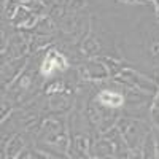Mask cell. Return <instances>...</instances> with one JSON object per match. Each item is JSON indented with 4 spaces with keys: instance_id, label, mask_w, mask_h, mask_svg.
Instances as JSON below:
<instances>
[{
    "instance_id": "obj_9",
    "label": "cell",
    "mask_w": 159,
    "mask_h": 159,
    "mask_svg": "<svg viewBox=\"0 0 159 159\" xmlns=\"http://www.w3.org/2000/svg\"><path fill=\"white\" fill-rule=\"evenodd\" d=\"M151 118H153V121L156 126H159V94L153 103V108H151Z\"/></svg>"
},
{
    "instance_id": "obj_4",
    "label": "cell",
    "mask_w": 159,
    "mask_h": 159,
    "mask_svg": "<svg viewBox=\"0 0 159 159\" xmlns=\"http://www.w3.org/2000/svg\"><path fill=\"white\" fill-rule=\"evenodd\" d=\"M97 102L102 103L103 107H108V108H119L123 107L124 103V96L121 92H116L111 89H103L97 94Z\"/></svg>"
},
{
    "instance_id": "obj_5",
    "label": "cell",
    "mask_w": 159,
    "mask_h": 159,
    "mask_svg": "<svg viewBox=\"0 0 159 159\" xmlns=\"http://www.w3.org/2000/svg\"><path fill=\"white\" fill-rule=\"evenodd\" d=\"M48 110L54 111V113H61L69 110L70 107V97L67 92H52L48 94Z\"/></svg>"
},
{
    "instance_id": "obj_6",
    "label": "cell",
    "mask_w": 159,
    "mask_h": 159,
    "mask_svg": "<svg viewBox=\"0 0 159 159\" xmlns=\"http://www.w3.org/2000/svg\"><path fill=\"white\" fill-rule=\"evenodd\" d=\"M84 73L88 78H105L108 75V70L103 67V64L100 62H88Z\"/></svg>"
},
{
    "instance_id": "obj_8",
    "label": "cell",
    "mask_w": 159,
    "mask_h": 159,
    "mask_svg": "<svg viewBox=\"0 0 159 159\" xmlns=\"http://www.w3.org/2000/svg\"><path fill=\"white\" fill-rule=\"evenodd\" d=\"M22 145H24V140H22V135H15V139H13L8 145V156H15L16 153H19V150L22 148Z\"/></svg>"
},
{
    "instance_id": "obj_7",
    "label": "cell",
    "mask_w": 159,
    "mask_h": 159,
    "mask_svg": "<svg viewBox=\"0 0 159 159\" xmlns=\"http://www.w3.org/2000/svg\"><path fill=\"white\" fill-rule=\"evenodd\" d=\"M35 32L40 34V35H51V34H56L57 32V27H56V24L52 22L49 18H45V19H42V21L37 24Z\"/></svg>"
},
{
    "instance_id": "obj_3",
    "label": "cell",
    "mask_w": 159,
    "mask_h": 159,
    "mask_svg": "<svg viewBox=\"0 0 159 159\" xmlns=\"http://www.w3.org/2000/svg\"><path fill=\"white\" fill-rule=\"evenodd\" d=\"M67 69H69V64L62 52L56 49H48V52L42 61V65H40V73H42L43 78H51L56 73L64 72Z\"/></svg>"
},
{
    "instance_id": "obj_1",
    "label": "cell",
    "mask_w": 159,
    "mask_h": 159,
    "mask_svg": "<svg viewBox=\"0 0 159 159\" xmlns=\"http://www.w3.org/2000/svg\"><path fill=\"white\" fill-rule=\"evenodd\" d=\"M37 145L43 150L54 153V156H65L62 153H67L70 147V140L67 137L64 119L61 118H46V121L42 124L37 137Z\"/></svg>"
},
{
    "instance_id": "obj_2",
    "label": "cell",
    "mask_w": 159,
    "mask_h": 159,
    "mask_svg": "<svg viewBox=\"0 0 159 159\" xmlns=\"http://www.w3.org/2000/svg\"><path fill=\"white\" fill-rule=\"evenodd\" d=\"M119 132L127 145V148L130 151H135L139 153L140 148L143 147L145 143V139L148 135V127L142 124L137 119H121L119 121Z\"/></svg>"
}]
</instances>
